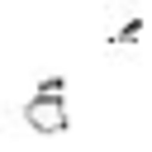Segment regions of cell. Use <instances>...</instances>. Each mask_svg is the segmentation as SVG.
Wrapping results in <instances>:
<instances>
[{
	"label": "cell",
	"mask_w": 152,
	"mask_h": 152,
	"mask_svg": "<svg viewBox=\"0 0 152 152\" xmlns=\"http://www.w3.org/2000/svg\"><path fill=\"white\" fill-rule=\"evenodd\" d=\"M24 124L33 133H66L71 128V104H66V81L43 76L38 90L24 100Z\"/></svg>",
	"instance_id": "7a4b0ae2"
},
{
	"label": "cell",
	"mask_w": 152,
	"mask_h": 152,
	"mask_svg": "<svg viewBox=\"0 0 152 152\" xmlns=\"http://www.w3.org/2000/svg\"><path fill=\"white\" fill-rule=\"evenodd\" d=\"M95 38H100V52L109 62H138L142 43H147V10H142V0H104L100 19H95Z\"/></svg>",
	"instance_id": "6da1fadb"
}]
</instances>
